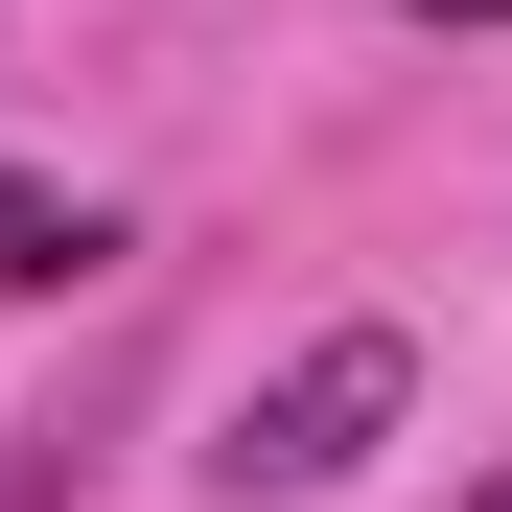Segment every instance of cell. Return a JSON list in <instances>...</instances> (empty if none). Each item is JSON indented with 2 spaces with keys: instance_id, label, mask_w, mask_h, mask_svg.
<instances>
[{
  "instance_id": "3",
  "label": "cell",
  "mask_w": 512,
  "mask_h": 512,
  "mask_svg": "<svg viewBox=\"0 0 512 512\" xmlns=\"http://www.w3.org/2000/svg\"><path fill=\"white\" fill-rule=\"evenodd\" d=\"M443 512H512V466H466V489H443Z\"/></svg>"
},
{
  "instance_id": "4",
  "label": "cell",
  "mask_w": 512,
  "mask_h": 512,
  "mask_svg": "<svg viewBox=\"0 0 512 512\" xmlns=\"http://www.w3.org/2000/svg\"><path fill=\"white\" fill-rule=\"evenodd\" d=\"M419 24H512V0H419Z\"/></svg>"
},
{
  "instance_id": "2",
  "label": "cell",
  "mask_w": 512,
  "mask_h": 512,
  "mask_svg": "<svg viewBox=\"0 0 512 512\" xmlns=\"http://www.w3.org/2000/svg\"><path fill=\"white\" fill-rule=\"evenodd\" d=\"M70 280H117V210L47 187V163H0V303H70Z\"/></svg>"
},
{
  "instance_id": "1",
  "label": "cell",
  "mask_w": 512,
  "mask_h": 512,
  "mask_svg": "<svg viewBox=\"0 0 512 512\" xmlns=\"http://www.w3.org/2000/svg\"><path fill=\"white\" fill-rule=\"evenodd\" d=\"M396 396H419V350H396V326H303V350H280V373L210 419V489H233V512H280V489H350V466L396 443Z\"/></svg>"
}]
</instances>
